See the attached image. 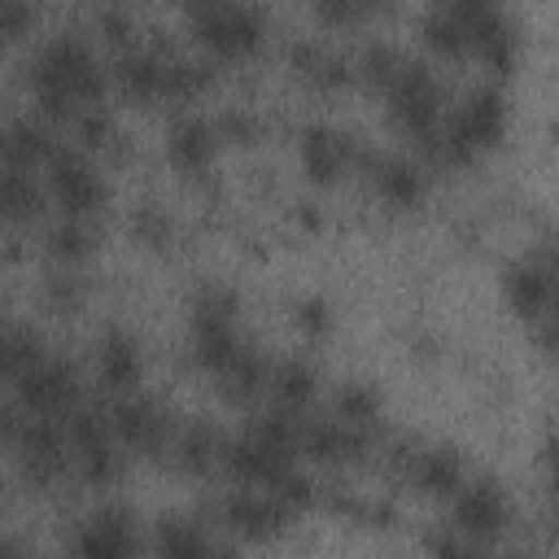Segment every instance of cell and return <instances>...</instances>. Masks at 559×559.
I'll return each mask as SVG.
<instances>
[{"mask_svg": "<svg viewBox=\"0 0 559 559\" xmlns=\"http://www.w3.org/2000/svg\"><path fill=\"white\" fill-rule=\"evenodd\" d=\"M411 480L419 493L428 498H450L459 485H463V459L459 450L450 445H432V450H419L411 459Z\"/></svg>", "mask_w": 559, "mask_h": 559, "instance_id": "obj_23", "label": "cell"}, {"mask_svg": "<svg viewBox=\"0 0 559 559\" xmlns=\"http://www.w3.org/2000/svg\"><path fill=\"white\" fill-rule=\"evenodd\" d=\"M467 52H476L493 74H507V70L515 66V31H511V22H507L502 9H493L489 17H480V22L472 26Z\"/></svg>", "mask_w": 559, "mask_h": 559, "instance_id": "obj_24", "label": "cell"}, {"mask_svg": "<svg viewBox=\"0 0 559 559\" xmlns=\"http://www.w3.org/2000/svg\"><path fill=\"white\" fill-rule=\"evenodd\" d=\"M507 301L520 319H546L550 314V262L524 258L507 271Z\"/></svg>", "mask_w": 559, "mask_h": 559, "instance_id": "obj_17", "label": "cell"}, {"mask_svg": "<svg viewBox=\"0 0 559 559\" xmlns=\"http://www.w3.org/2000/svg\"><path fill=\"white\" fill-rule=\"evenodd\" d=\"M502 135H507V100L493 87H480L445 122H437V131H432V140H424V148L445 166H472L480 153L498 148Z\"/></svg>", "mask_w": 559, "mask_h": 559, "instance_id": "obj_2", "label": "cell"}, {"mask_svg": "<svg viewBox=\"0 0 559 559\" xmlns=\"http://www.w3.org/2000/svg\"><path fill=\"white\" fill-rule=\"evenodd\" d=\"M214 380H218V393H223L231 406H245V402H253V397L262 393V384H266V362H262L249 345H240V349L214 371Z\"/></svg>", "mask_w": 559, "mask_h": 559, "instance_id": "obj_25", "label": "cell"}, {"mask_svg": "<svg viewBox=\"0 0 559 559\" xmlns=\"http://www.w3.org/2000/svg\"><path fill=\"white\" fill-rule=\"evenodd\" d=\"M153 546H157L162 555H170V559H197V555H210V550H214L210 537H205L197 524H188V520H162Z\"/></svg>", "mask_w": 559, "mask_h": 559, "instance_id": "obj_29", "label": "cell"}, {"mask_svg": "<svg viewBox=\"0 0 559 559\" xmlns=\"http://www.w3.org/2000/svg\"><path fill=\"white\" fill-rule=\"evenodd\" d=\"M266 384H271L275 406L288 411V415H306L310 402H314V393H319V376H314V367H306V362H297V358L280 362V367L271 371Z\"/></svg>", "mask_w": 559, "mask_h": 559, "instance_id": "obj_26", "label": "cell"}, {"mask_svg": "<svg viewBox=\"0 0 559 559\" xmlns=\"http://www.w3.org/2000/svg\"><path fill=\"white\" fill-rule=\"evenodd\" d=\"M87 249H92V236H87L83 218H66V223L48 236V253L61 258V262H79V258H87Z\"/></svg>", "mask_w": 559, "mask_h": 559, "instance_id": "obj_35", "label": "cell"}, {"mask_svg": "<svg viewBox=\"0 0 559 559\" xmlns=\"http://www.w3.org/2000/svg\"><path fill=\"white\" fill-rule=\"evenodd\" d=\"M310 9H314L323 22H332V26H349V22L362 17L354 0H310Z\"/></svg>", "mask_w": 559, "mask_h": 559, "instance_id": "obj_39", "label": "cell"}, {"mask_svg": "<svg viewBox=\"0 0 559 559\" xmlns=\"http://www.w3.org/2000/svg\"><path fill=\"white\" fill-rule=\"evenodd\" d=\"M511 520L507 493L498 480H463L450 493V528L472 542H493Z\"/></svg>", "mask_w": 559, "mask_h": 559, "instance_id": "obj_8", "label": "cell"}, {"mask_svg": "<svg viewBox=\"0 0 559 559\" xmlns=\"http://www.w3.org/2000/svg\"><path fill=\"white\" fill-rule=\"evenodd\" d=\"M109 428H114V437L127 445V450H140V454H162L166 445H170V419H166V411L153 402V397H144V393H122V397H114V406H109Z\"/></svg>", "mask_w": 559, "mask_h": 559, "instance_id": "obj_9", "label": "cell"}, {"mask_svg": "<svg viewBox=\"0 0 559 559\" xmlns=\"http://www.w3.org/2000/svg\"><path fill=\"white\" fill-rule=\"evenodd\" d=\"M0 183H4V214L13 218H35L39 214V188L26 179V170H9L0 166Z\"/></svg>", "mask_w": 559, "mask_h": 559, "instance_id": "obj_33", "label": "cell"}, {"mask_svg": "<svg viewBox=\"0 0 559 559\" xmlns=\"http://www.w3.org/2000/svg\"><path fill=\"white\" fill-rule=\"evenodd\" d=\"M205 83H210V70L205 66L166 57V66H162V100H192V96L205 92Z\"/></svg>", "mask_w": 559, "mask_h": 559, "instance_id": "obj_30", "label": "cell"}, {"mask_svg": "<svg viewBox=\"0 0 559 559\" xmlns=\"http://www.w3.org/2000/svg\"><path fill=\"white\" fill-rule=\"evenodd\" d=\"M96 22H100V35H105L109 44H127V39H131V17H127V13H118V9H105Z\"/></svg>", "mask_w": 559, "mask_h": 559, "instance_id": "obj_40", "label": "cell"}, {"mask_svg": "<svg viewBox=\"0 0 559 559\" xmlns=\"http://www.w3.org/2000/svg\"><path fill=\"white\" fill-rule=\"evenodd\" d=\"M31 87L48 118L74 122L83 105H96L105 96V70L83 39L61 35L31 61Z\"/></svg>", "mask_w": 559, "mask_h": 559, "instance_id": "obj_1", "label": "cell"}, {"mask_svg": "<svg viewBox=\"0 0 559 559\" xmlns=\"http://www.w3.org/2000/svg\"><path fill=\"white\" fill-rule=\"evenodd\" d=\"M223 432L214 424H183L179 432H170V450H175V467L188 476H210L223 463Z\"/></svg>", "mask_w": 559, "mask_h": 559, "instance_id": "obj_20", "label": "cell"}, {"mask_svg": "<svg viewBox=\"0 0 559 559\" xmlns=\"http://www.w3.org/2000/svg\"><path fill=\"white\" fill-rule=\"evenodd\" d=\"M162 66H166V57L144 52V48H131V52H122L109 66V79L131 100H162Z\"/></svg>", "mask_w": 559, "mask_h": 559, "instance_id": "obj_21", "label": "cell"}, {"mask_svg": "<svg viewBox=\"0 0 559 559\" xmlns=\"http://www.w3.org/2000/svg\"><path fill=\"white\" fill-rule=\"evenodd\" d=\"M218 153V127L205 118H179L166 135V157L183 175H201Z\"/></svg>", "mask_w": 559, "mask_h": 559, "instance_id": "obj_16", "label": "cell"}, {"mask_svg": "<svg viewBox=\"0 0 559 559\" xmlns=\"http://www.w3.org/2000/svg\"><path fill=\"white\" fill-rule=\"evenodd\" d=\"M354 162V140L336 127H306L301 131V166L314 183H336Z\"/></svg>", "mask_w": 559, "mask_h": 559, "instance_id": "obj_15", "label": "cell"}, {"mask_svg": "<svg viewBox=\"0 0 559 559\" xmlns=\"http://www.w3.org/2000/svg\"><path fill=\"white\" fill-rule=\"evenodd\" d=\"M48 183H52V197L66 210V218H87V214H96L105 205V183L87 166V157H79V153H61L57 148L48 157Z\"/></svg>", "mask_w": 559, "mask_h": 559, "instance_id": "obj_11", "label": "cell"}, {"mask_svg": "<svg viewBox=\"0 0 559 559\" xmlns=\"http://www.w3.org/2000/svg\"><path fill=\"white\" fill-rule=\"evenodd\" d=\"M0 223H9V214H4V183H0Z\"/></svg>", "mask_w": 559, "mask_h": 559, "instance_id": "obj_43", "label": "cell"}, {"mask_svg": "<svg viewBox=\"0 0 559 559\" xmlns=\"http://www.w3.org/2000/svg\"><path fill=\"white\" fill-rule=\"evenodd\" d=\"M17 459H22V472L26 480L35 485H52L66 476L70 467V441H66V424H57L52 415H26L17 437Z\"/></svg>", "mask_w": 559, "mask_h": 559, "instance_id": "obj_7", "label": "cell"}, {"mask_svg": "<svg viewBox=\"0 0 559 559\" xmlns=\"http://www.w3.org/2000/svg\"><path fill=\"white\" fill-rule=\"evenodd\" d=\"M66 441H70V459L83 480L109 485L122 476V454H118L114 428L100 411H66Z\"/></svg>", "mask_w": 559, "mask_h": 559, "instance_id": "obj_6", "label": "cell"}, {"mask_svg": "<svg viewBox=\"0 0 559 559\" xmlns=\"http://www.w3.org/2000/svg\"><path fill=\"white\" fill-rule=\"evenodd\" d=\"M17 406L26 411V415H66L70 406H74V397H79V376H74V367L70 362H57V358H39L17 384Z\"/></svg>", "mask_w": 559, "mask_h": 559, "instance_id": "obj_10", "label": "cell"}, {"mask_svg": "<svg viewBox=\"0 0 559 559\" xmlns=\"http://www.w3.org/2000/svg\"><path fill=\"white\" fill-rule=\"evenodd\" d=\"M432 9L450 13L454 22H463V26H467V44H472V26H476L480 17H489L493 9H502V4H498V0H432Z\"/></svg>", "mask_w": 559, "mask_h": 559, "instance_id": "obj_37", "label": "cell"}, {"mask_svg": "<svg viewBox=\"0 0 559 559\" xmlns=\"http://www.w3.org/2000/svg\"><path fill=\"white\" fill-rule=\"evenodd\" d=\"M52 153H57L52 135H48V127L35 122V118H13V122L0 127V166H9V170H31V166L48 162Z\"/></svg>", "mask_w": 559, "mask_h": 559, "instance_id": "obj_18", "label": "cell"}, {"mask_svg": "<svg viewBox=\"0 0 559 559\" xmlns=\"http://www.w3.org/2000/svg\"><path fill=\"white\" fill-rule=\"evenodd\" d=\"M35 17H39V9L31 0H0V48L17 44L22 35H31Z\"/></svg>", "mask_w": 559, "mask_h": 559, "instance_id": "obj_36", "label": "cell"}, {"mask_svg": "<svg viewBox=\"0 0 559 559\" xmlns=\"http://www.w3.org/2000/svg\"><path fill=\"white\" fill-rule=\"evenodd\" d=\"M135 236H140L144 245L162 249V245L170 240V223H166L157 210H140V218H135Z\"/></svg>", "mask_w": 559, "mask_h": 559, "instance_id": "obj_38", "label": "cell"}, {"mask_svg": "<svg viewBox=\"0 0 559 559\" xmlns=\"http://www.w3.org/2000/svg\"><path fill=\"white\" fill-rule=\"evenodd\" d=\"M96 367H100V380L114 389V393H127L140 384V345L131 341V332L122 328H109L100 336V349H96Z\"/></svg>", "mask_w": 559, "mask_h": 559, "instance_id": "obj_22", "label": "cell"}, {"mask_svg": "<svg viewBox=\"0 0 559 559\" xmlns=\"http://www.w3.org/2000/svg\"><path fill=\"white\" fill-rule=\"evenodd\" d=\"M183 4H188V9L197 13V9H205V4H214V0H183Z\"/></svg>", "mask_w": 559, "mask_h": 559, "instance_id": "obj_42", "label": "cell"}, {"mask_svg": "<svg viewBox=\"0 0 559 559\" xmlns=\"http://www.w3.org/2000/svg\"><path fill=\"white\" fill-rule=\"evenodd\" d=\"M74 546L92 559H122V555H135L140 537H135V520L127 507H100L83 520Z\"/></svg>", "mask_w": 559, "mask_h": 559, "instance_id": "obj_13", "label": "cell"}, {"mask_svg": "<svg viewBox=\"0 0 559 559\" xmlns=\"http://www.w3.org/2000/svg\"><path fill=\"white\" fill-rule=\"evenodd\" d=\"M236 314H240V301L236 293L227 288H205L192 306V358L201 371H218L245 341L236 332Z\"/></svg>", "mask_w": 559, "mask_h": 559, "instance_id": "obj_4", "label": "cell"}, {"mask_svg": "<svg viewBox=\"0 0 559 559\" xmlns=\"http://www.w3.org/2000/svg\"><path fill=\"white\" fill-rule=\"evenodd\" d=\"M384 96H389V114H393V122L411 135V140H432V131H437V122H441V83H437V74L428 70V66H419V61H406L402 70H397V79L384 87Z\"/></svg>", "mask_w": 559, "mask_h": 559, "instance_id": "obj_5", "label": "cell"}, {"mask_svg": "<svg viewBox=\"0 0 559 559\" xmlns=\"http://www.w3.org/2000/svg\"><path fill=\"white\" fill-rule=\"evenodd\" d=\"M376 415H380V402H376V393L362 389V384H349V389L336 397V419H345V424H354V428H362V432L376 424Z\"/></svg>", "mask_w": 559, "mask_h": 559, "instance_id": "obj_34", "label": "cell"}, {"mask_svg": "<svg viewBox=\"0 0 559 559\" xmlns=\"http://www.w3.org/2000/svg\"><path fill=\"white\" fill-rule=\"evenodd\" d=\"M406 66V57L397 52V48H389V44H371L362 57H358V66H354V74H362L376 92H384L393 79H397V70Z\"/></svg>", "mask_w": 559, "mask_h": 559, "instance_id": "obj_32", "label": "cell"}, {"mask_svg": "<svg viewBox=\"0 0 559 559\" xmlns=\"http://www.w3.org/2000/svg\"><path fill=\"white\" fill-rule=\"evenodd\" d=\"M192 31L201 39L205 52L236 61V57H253L266 39V17L258 4H231V0H214L205 9L192 13Z\"/></svg>", "mask_w": 559, "mask_h": 559, "instance_id": "obj_3", "label": "cell"}, {"mask_svg": "<svg viewBox=\"0 0 559 559\" xmlns=\"http://www.w3.org/2000/svg\"><path fill=\"white\" fill-rule=\"evenodd\" d=\"M419 35H424V44H428L432 52H441V57H463V52H467V26L454 22V17L441 13V9H428Z\"/></svg>", "mask_w": 559, "mask_h": 559, "instance_id": "obj_31", "label": "cell"}, {"mask_svg": "<svg viewBox=\"0 0 559 559\" xmlns=\"http://www.w3.org/2000/svg\"><path fill=\"white\" fill-rule=\"evenodd\" d=\"M44 358V336L31 328H9L0 332V380H22L35 362Z\"/></svg>", "mask_w": 559, "mask_h": 559, "instance_id": "obj_28", "label": "cell"}, {"mask_svg": "<svg viewBox=\"0 0 559 559\" xmlns=\"http://www.w3.org/2000/svg\"><path fill=\"white\" fill-rule=\"evenodd\" d=\"M371 183H376L380 201L393 205V210H415V205H424V197H428L424 170H419L415 162H406V157H380V162L371 166Z\"/></svg>", "mask_w": 559, "mask_h": 559, "instance_id": "obj_19", "label": "cell"}, {"mask_svg": "<svg viewBox=\"0 0 559 559\" xmlns=\"http://www.w3.org/2000/svg\"><path fill=\"white\" fill-rule=\"evenodd\" d=\"M297 450H306L314 463H354L367 450V432L345 419H301Z\"/></svg>", "mask_w": 559, "mask_h": 559, "instance_id": "obj_14", "label": "cell"}, {"mask_svg": "<svg viewBox=\"0 0 559 559\" xmlns=\"http://www.w3.org/2000/svg\"><path fill=\"white\" fill-rule=\"evenodd\" d=\"M358 4V13H380V9H389L393 0H354Z\"/></svg>", "mask_w": 559, "mask_h": 559, "instance_id": "obj_41", "label": "cell"}, {"mask_svg": "<svg viewBox=\"0 0 559 559\" xmlns=\"http://www.w3.org/2000/svg\"><path fill=\"white\" fill-rule=\"evenodd\" d=\"M288 515H293V511H288L271 489H253V485H240V489L223 502L227 528H236L240 537H253V542L275 537V533L288 524Z\"/></svg>", "mask_w": 559, "mask_h": 559, "instance_id": "obj_12", "label": "cell"}, {"mask_svg": "<svg viewBox=\"0 0 559 559\" xmlns=\"http://www.w3.org/2000/svg\"><path fill=\"white\" fill-rule=\"evenodd\" d=\"M293 70H297L306 83L323 87V92L349 87V79H354L349 61L336 57V52H328V48H319V44H297V48H293Z\"/></svg>", "mask_w": 559, "mask_h": 559, "instance_id": "obj_27", "label": "cell"}]
</instances>
